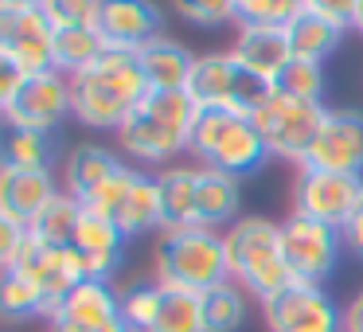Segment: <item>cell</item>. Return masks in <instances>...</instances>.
<instances>
[{"mask_svg":"<svg viewBox=\"0 0 363 332\" xmlns=\"http://www.w3.org/2000/svg\"><path fill=\"white\" fill-rule=\"evenodd\" d=\"M149 79L141 71L137 51L106 48L86 71L71 79V98H74V118L90 129H113L145 102Z\"/></svg>","mask_w":363,"mask_h":332,"instance_id":"cell-1","label":"cell"},{"mask_svg":"<svg viewBox=\"0 0 363 332\" xmlns=\"http://www.w3.org/2000/svg\"><path fill=\"white\" fill-rule=\"evenodd\" d=\"M199 121V102L188 90H149L145 102L118 126V145L145 165L191 153V133Z\"/></svg>","mask_w":363,"mask_h":332,"instance_id":"cell-2","label":"cell"},{"mask_svg":"<svg viewBox=\"0 0 363 332\" xmlns=\"http://www.w3.org/2000/svg\"><path fill=\"white\" fill-rule=\"evenodd\" d=\"M223 243H227L230 282H238L250 297L269 301L293 282L281 250V223L266 215H242L223 231Z\"/></svg>","mask_w":363,"mask_h":332,"instance_id":"cell-3","label":"cell"},{"mask_svg":"<svg viewBox=\"0 0 363 332\" xmlns=\"http://www.w3.org/2000/svg\"><path fill=\"white\" fill-rule=\"evenodd\" d=\"M152 270H157L160 285L188 289V293H207L215 285L230 282L223 231H211V227L160 231L157 250H152Z\"/></svg>","mask_w":363,"mask_h":332,"instance_id":"cell-4","label":"cell"},{"mask_svg":"<svg viewBox=\"0 0 363 332\" xmlns=\"http://www.w3.org/2000/svg\"><path fill=\"white\" fill-rule=\"evenodd\" d=\"M191 153L199 157V165L230 172L238 180L258 172L269 157L258 121L230 110H199L196 133H191Z\"/></svg>","mask_w":363,"mask_h":332,"instance_id":"cell-5","label":"cell"},{"mask_svg":"<svg viewBox=\"0 0 363 332\" xmlns=\"http://www.w3.org/2000/svg\"><path fill=\"white\" fill-rule=\"evenodd\" d=\"M188 94L199 102V110H230L258 118V110L274 98V82L246 71L235 51H211V55H196Z\"/></svg>","mask_w":363,"mask_h":332,"instance_id":"cell-6","label":"cell"},{"mask_svg":"<svg viewBox=\"0 0 363 332\" xmlns=\"http://www.w3.org/2000/svg\"><path fill=\"white\" fill-rule=\"evenodd\" d=\"M324 114H328L324 102H305V98H289V94H277L274 90V98L262 106L254 121H258L262 137H266L269 157L305 165L308 149H313L316 133H320Z\"/></svg>","mask_w":363,"mask_h":332,"instance_id":"cell-7","label":"cell"},{"mask_svg":"<svg viewBox=\"0 0 363 332\" xmlns=\"http://www.w3.org/2000/svg\"><path fill=\"white\" fill-rule=\"evenodd\" d=\"M363 204V176L328 172V168H301L293 180V215L344 231L355 207Z\"/></svg>","mask_w":363,"mask_h":332,"instance_id":"cell-8","label":"cell"},{"mask_svg":"<svg viewBox=\"0 0 363 332\" xmlns=\"http://www.w3.org/2000/svg\"><path fill=\"white\" fill-rule=\"evenodd\" d=\"M281 250H285V266H289L293 282L324 285V277H332L340 250H344V231L289 215L281 223Z\"/></svg>","mask_w":363,"mask_h":332,"instance_id":"cell-9","label":"cell"},{"mask_svg":"<svg viewBox=\"0 0 363 332\" xmlns=\"http://www.w3.org/2000/svg\"><path fill=\"white\" fill-rule=\"evenodd\" d=\"M269 332H344V309L324 293V285L289 282L281 293L262 301Z\"/></svg>","mask_w":363,"mask_h":332,"instance_id":"cell-10","label":"cell"},{"mask_svg":"<svg viewBox=\"0 0 363 332\" xmlns=\"http://www.w3.org/2000/svg\"><path fill=\"white\" fill-rule=\"evenodd\" d=\"M0 114L9 121V129H32V133H51L67 114H74L71 98V79L59 71L48 74H28L24 87L0 102Z\"/></svg>","mask_w":363,"mask_h":332,"instance_id":"cell-11","label":"cell"},{"mask_svg":"<svg viewBox=\"0 0 363 332\" xmlns=\"http://www.w3.org/2000/svg\"><path fill=\"white\" fill-rule=\"evenodd\" d=\"M16 274H24L28 282L35 285V289L43 293V301H48V316L59 309V301L67 297L71 289H79L82 282H86V258L79 254V246H43L35 235H28L24 250H20L16 258ZM9 274V270H4Z\"/></svg>","mask_w":363,"mask_h":332,"instance_id":"cell-12","label":"cell"},{"mask_svg":"<svg viewBox=\"0 0 363 332\" xmlns=\"http://www.w3.org/2000/svg\"><path fill=\"white\" fill-rule=\"evenodd\" d=\"M0 59L24 74L55 71V28L43 9H0Z\"/></svg>","mask_w":363,"mask_h":332,"instance_id":"cell-13","label":"cell"},{"mask_svg":"<svg viewBox=\"0 0 363 332\" xmlns=\"http://www.w3.org/2000/svg\"><path fill=\"white\" fill-rule=\"evenodd\" d=\"M301 168H328V172L363 176V110H336L324 114L308 160Z\"/></svg>","mask_w":363,"mask_h":332,"instance_id":"cell-14","label":"cell"},{"mask_svg":"<svg viewBox=\"0 0 363 332\" xmlns=\"http://www.w3.org/2000/svg\"><path fill=\"white\" fill-rule=\"evenodd\" d=\"M51 332H102L121 321V293L110 282L86 277L79 289H71L59 309L48 316Z\"/></svg>","mask_w":363,"mask_h":332,"instance_id":"cell-15","label":"cell"},{"mask_svg":"<svg viewBox=\"0 0 363 332\" xmlns=\"http://www.w3.org/2000/svg\"><path fill=\"white\" fill-rule=\"evenodd\" d=\"M59 180L51 168H16L0 165V215L32 227V219L59 196Z\"/></svg>","mask_w":363,"mask_h":332,"instance_id":"cell-16","label":"cell"},{"mask_svg":"<svg viewBox=\"0 0 363 332\" xmlns=\"http://www.w3.org/2000/svg\"><path fill=\"white\" fill-rule=\"evenodd\" d=\"M164 28V16L152 0H102V32L106 48H121V51H141L145 43H152Z\"/></svg>","mask_w":363,"mask_h":332,"instance_id":"cell-17","label":"cell"},{"mask_svg":"<svg viewBox=\"0 0 363 332\" xmlns=\"http://www.w3.org/2000/svg\"><path fill=\"white\" fill-rule=\"evenodd\" d=\"M74 246H79V254L86 258V274L98 277V282L118 277V270L125 266V231L98 211H86V207H82L79 231H74Z\"/></svg>","mask_w":363,"mask_h":332,"instance_id":"cell-18","label":"cell"},{"mask_svg":"<svg viewBox=\"0 0 363 332\" xmlns=\"http://www.w3.org/2000/svg\"><path fill=\"white\" fill-rule=\"evenodd\" d=\"M242 207V180L219 168L199 165V199H196V227L227 231L230 223H238Z\"/></svg>","mask_w":363,"mask_h":332,"instance_id":"cell-19","label":"cell"},{"mask_svg":"<svg viewBox=\"0 0 363 332\" xmlns=\"http://www.w3.org/2000/svg\"><path fill=\"white\" fill-rule=\"evenodd\" d=\"M230 51L242 59L246 71H254L258 79H266V82H277L281 71L293 63L285 28H238V40H235Z\"/></svg>","mask_w":363,"mask_h":332,"instance_id":"cell-20","label":"cell"},{"mask_svg":"<svg viewBox=\"0 0 363 332\" xmlns=\"http://www.w3.org/2000/svg\"><path fill=\"white\" fill-rule=\"evenodd\" d=\"M137 59L152 90H188V79L196 71V55L172 35H157L152 43H145Z\"/></svg>","mask_w":363,"mask_h":332,"instance_id":"cell-21","label":"cell"},{"mask_svg":"<svg viewBox=\"0 0 363 332\" xmlns=\"http://www.w3.org/2000/svg\"><path fill=\"white\" fill-rule=\"evenodd\" d=\"M160 207H164V227H196V199H199V165H168L157 172Z\"/></svg>","mask_w":363,"mask_h":332,"instance_id":"cell-22","label":"cell"},{"mask_svg":"<svg viewBox=\"0 0 363 332\" xmlns=\"http://www.w3.org/2000/svg\"><path fill=\"white\" fill-rule=\"evenodd\" d=\"M118 165L121 160L113 157L110 149H102V145H74L63 160V192L74 196L79 204H86V199L118 172Z\"/></svg>","mask_w":363,"mask_h":332,"instance_id":"cell-23","label":"cell"},{"mask_svg":"<svg viewBox=\"0 0 363 332\" xmlns=\"http://www.w3.org/2000/svg\"><path fill=\"white\" fill-rule=\"evenodd\" d=\"M113 223H118V227L125 231V238L149 235V231H157V235H160V227H164V207H160V188H157V176L137 172L133 188H129L125 204L118 207Z\"/></svg>","mask_w":363,"mask_h":332,"instance_id":"cell-24","label":"cell"},{"mask_svg":"<svg viewBox=\"0 0 363 332\" xmlns=\"http://www.w3.org/2000/svg\"><path fill=\"white\" fill-rule=\"evenodd\" d=\"M285 35H289V51H293V59L324 63V59H328L332 51L340 48V40H344V28L332 24V20H328V16H320V12L305 9L289 28H285Z\"/></svg>","mask_w":363,"mask_h":332,"instance_id":"cell-25","label":"cell"},{"mask_svg":"<svg viewBox=\"0 0 363 332\" xmlns=\"http://www.w3.org/2000/svg\"><path fill=\"white\" fill-rule=\"evenodd\" d=\"M203 301V332H238L250 313V293L238 282H223L215 289L199 293Z\"/></svg>","mask_w":363,"mask_h":332,"instance_id":"cell-26","label":"cell"},{"mask_svg":"<svg viewBox=\"0 0 363 332\" xmlns=\"http://www.w3.org/2000/svg\"><path fill=\"white\" fill-rule=\"evenodd\" d=\"M102 51L106 40L98 28H55V71L67 74V79L86 71Z\"/></svg>","mask_w":363,"mask_h":332,"instance_id":"cell-27","label":"cell"},{"mask_svg":"<svg viewBox=\"0 0 363 332\" xmlns=\"http://www.w3.org/2000/svg\"><path fill=\"white\" fill-rule=\"evenodd\" d=\"M79 219H82V204L74 196H67V192H59V196L32 219V235L40 238L43 246H74Z\"/></svg>","mask_w":363,"mask_h":332,"instance_id":"cell-28","label":"cell"},{"mask_svg":"<svg viewBox=\"0 0 363 332\" xmlns=\"http://www.w3.org/2000/svg\"><path fill=\"white\" fill-rule=\"evenodd\" d=\"M149 332H203V301H199V293L164 285L160 313Z\"/></svg>","mask_w":363,"mask_h":332,"instance_id":"cell-29","label":"cell"},{"mask_svg":"<svg viewBox=\"0 0 363 332\" xmlns=\"http://www.w3.org/2000/svg\"><path fill=\"white\" fill-rule=\"evenodd\" d=\"M0 309H4V316H9V321L48 316V301H43V293L35 289L24 274H16V270H9V274H4V282H0Z\"/></svg>","mask_w":363,"mask_h":332,"instance_id":"cell-30","label":"cell"},{"mask_svg":"<svg viewBox=\"0 0 363 332\" xmlns=\"http://www.w3.org/2000/svg\"><path fill=\"white\" fill-rule=\"evenodd\" d=\"M4 165H16V168H51V165H55V145H51V133L9 129V141H4Z\"/></svg>","mask_w":363,"mask_h":332,"instance_id":"cell-31","label":"cell"},{"mask_svg":"<svg viewBox=\"0 0 363 332\" xmlns=\"http://www.w3.org/2000/svg\"><path fill=\"white\" fill-rule=\"evenodd\" d=\"M160 297H164V285L160 282H141V285H129L121 293V324L129 332H149L152 321L160 313Z\"/></svg>","mask_w":363,"mask_h":332,"instance_id":"cell-32","label":"cell"},{"mask_svg":"<svg viewBox=\"0 0 363 332\" xmlns=\"http://www.w3.org/2000/svg\"><path fill=\"white\" fill-rule=\"evenodd\" d=\"M305 9V0H238V28H289Z\"/></svg>","mask_w":363,"mask_h":332,"instance_id":"cell-33","label":"cell"},{"mask_svg":"<svg viewBox=\"0 0 363 332\" xmlns=\"http://www.w3.org/2000/svg\"><path fill=\"white\" fill-rule=\"evenodd\" d=\"M274 90L277 94H289V98H305V102H320V94H324V67L308 63V59H293V63L281 71V79L274 82Z\"/></svg>","mask_w":363,"mask_h":332,"instance_id":"cell-34","label":"cell"},{"mask_svg":"<svg viewBox=\"0 0 363 332\" xmlns=\"http://www.w3.org/2000/svg\"><path fill=\"white\" fill-rule=\"evenodd\" d=\"M172 9L196 28H223L230 20L238 24V0H172Z\"/></svg>","mask_w":363,"mask_h":332,"instance_id":"cell-35","label":"cell"},{"mask_svg":"<svg viewBox=\"0 0 363 332\" xmlns=\"http://www.w3.org/2000/svg\"><path fill=\"white\" fill-rule=\"evenodd\" d=\"M40 9L51 28H98L102 20V0H43Z\"/></svg>","mask_w":363,"mask_h":332,"instance_id":"cell-36","label":"cell"},{"mask_svg":"<svg viewBox=\"0 0 363 332\" xmlns=\"http://www.w3.org/2000/svg\"><path fill=\"white\" fill-rule=\"evenodd\" d=\"M133 180H137V168H129L125 160L118 165V172L110 176V180L102 184V188L94 192V196L86 199V211H98V215H106V219H113L118 215V207L125 204V196H129V188H133Z\"/></svg>","mask_w":363,"mask_h":332,"instance_id":"cell-37","label":"cell"},{"mask_svg":"<svg viewBox=\"0 0 363 332\" xmlns=\"http://www.w3.org/2000/svg\"><path fill=\"white\" fill-rule=\"evenodd\" d=\"M28 235H32V227H24V223L4 219V215H0V266H4V270L16 266V258H20V250H24Z\"/></svg>","mask_w":363,"mask_h":332,"instance_id":"cell-38","label":"cell"},{"mask_svg":"<svg viewBox=\"0 0 363 332\" xmlns=\"http://www.w3.org/2000/svg\"><path fill=\"white\" fill-rule=\"evenodd\" d=\"M313 12H320V16H328L332 24L340 28H352L355 20V9H359V0H305Z\"/></svg>","mask_w":363,"mask_h":332,"instance_id":"cell-39","label":"cell"},{"mask_svg":"<svg viewBox=\"0 0 363 332\" xmlns=\"http://www.w3.org/2000/svg\"><path fill=\"white\" fill-rule=\"evenodd\" d=\"M344 246L363 258V204L355 207V215L347 219V227H344Z\"/></svg>","mask_w":363,"mask_h":332,"instance_id":"cell-40","label":"cell"},{"mask_svg":"<svg viewBox=\"0 0 363 332\" xmlns=\"http://www.w3.org/2000/svg\"><path fill=\"white\" fill-rule=\"evenodd\" d=\"M344 332H363V289L344 305Z\"/></svg>","mask_w":363,"mask_h":332,"instance_id":"cell-41","label":"cell"},{"mask_svg":"<svg viewBox=\"0 0 363 332\" xmlns=\"http://www.w3.org/2000/svg\"><path fill=\"white\" fill-rule=\"evenodd\" d=\"M43 0H0V9H40Z\"/></svg>","mask_w":363,"mask_h":332,"instance_id":"cell-42","label":"cell"},{"mask_svg":"<svg viewBox=\"0 0 363 332\" xmlns=\"http://www.w3.org/2000/svg\"><path fill=\"white\" fill-rule=\"evenodd\" d=\"M352 28L363 35V0H359V9H355V20H352Z\"/></svg>","mask_w":363,"mask_h":332,"instance_id":"cell-43","label":"cell"},{"mask_svg":"<svg viewBox=\"0 0 363 332\" xmlns=\"http://www.w3.org/2000/svg\"><path fill=\"white\" fill-rule=\"evenodd\" d=\"M102 332H129V328H125V324L118 321V324H110V328H102Z\"/></svg>","mask_w":363,"mask_h":332,"instance_id":"cell-44","label":"cell"}]
</instances>
